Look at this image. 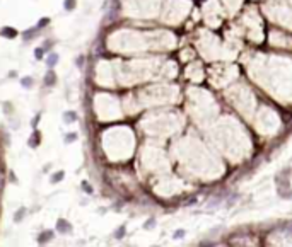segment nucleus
I'll use <instances>...</instances> for the list:
<instances>
[{"label":"nucleus","mask_w":292,"mask_h":247,"mask_svg":"<svg viewBox=\"0 0 292 247\" xmlns=\"http://www.w3.org/2000/svg\"><path fill=\"white\" fill-rule=\"evenodd\" d=\"M75 7V0H65V9L67 10H73Z\"/></svg>","instance_id":"8"},{"label":"nucleus","mask_w":292,"mask_h":247,"mask_svg":"<svg viewBox=\"0 0 292 247\" xmlns=\"http://www.w3.org/2000/svg\"><path fill=\"white\" fill-rule=\"evenodd\" d=\"M62 179H63V172L60 171V172H56V174L51 177V182H58V181H62Z\"/></svg>","instance_id":"7"},{"label":"nucleus","mask_w":292,"mask_h":247,"mask_svg":"<svg viewBox=\"0 0 292 247\" xmlns=\"http://www.w3.org/2000/svg\"><path fill=\"white\" fill-rule=\"evenodd\" d=\"M75 138H77V135H75V133H70V135H68V136L65 138V142L68 143V142H72V140H75Z\"/></svg>","instance_id":"9"},{"label":"nucleus","mask_w":292,"mask_h":247,"mask_svg":"<svg viewBox=\"0 0 292 247\" xmlns=\"http://www.w3.org/2000/svg\"><path fill=\"white\" fill-rule=\"evenodd\" d=\"M56 229H58V232H62V234H68L70 223H68V222H65V220H58V223H56Z\"/></svg>","instance_id":"1"},{"label":"nucleus","mask_w":292,"mask_h":247,"mask_svg":"<svg viewBox=\"0 0 292 247\" xmlns=\"http://www.w3.org/2000/svg\"><path fill=\"white\" fill-rule=\"evenodd\" d=\"M56 61H58V55L56 53H50L48 56H46V65L51 68V67H55L56 65Z\"/></svg>","instance_id":"2"},{"label":"nucleus","mask_w":292,"mask_h":247,"mask_svg":"<svg viewBox=\"0 0 292 247\" xmlns=\"http://www.w3.org/2000/svg\"><path fill=\"white\" fill-rule=\"evenodd\" d=\"M82 186H84V189H85V191H89V193H91V191H92V189H91V186H89V184H85V182H84V184H82Z\"/></svg>","instance_id":"13"},{"label":"nucleus","mask_w":292,"mask_h":247,"mask_svg":"<svg viewBox=\"0 0 292 247\" xmlns=\"http://www.w3.org/2000/svg\"><path fill=\"white\" fill-rule=\"evenodd\" d=\"M24 213H26V210H24V208H21V210H19L17 213H15L14 220H15V222H21V220H22V217H24Z\"/></svg>","instance_id":"6"},{"label":"nucleus","mask_w":292,"mask_h":247,"mask_svg":"<svg viewBox=\"0 0 292 247\" xmlns=\"http://www.w3.org/2000/svg\"><path fill=\"white\" fill-rule=\"evenodd\" d=\"M22 85H24V87H29V85H31V78H29V77H26V78L22 80Z\"/></svg>","instance_id":"10"},{"label":"nucleus","mask_w":292,"mask_h":247,"mask_svg":"<svg viewBox=\"0 0 292 247\" xmlns=\"http://www.w3.org/2000/svg\"><path fill=\"white\" fill-rule=\"evenodd\" d=\"M41 56H43V49L38 48V49H36V58H41Z\"/></svg>","instance_id":"11"},{"label":"nucleus","mask_w":292,"mask_h":247,"mask_svg":"<svg viewBox=\"0 0 292 247\" xmlns=\"http://www.w3.org/2000/svg\"><path fill=\"white\" fill-rule=\"evenodd\" d=\"M38 121H39V116H36V118H34V121H32L31 124H32V126H36V124H38Z\"/></svg>","instance_id":"14"},{"label":"nucleus","mask_w":292,"mask_h":247,"mask_svg":"<svg viewBox=\"0 0 292 247\" xmlns=\"http://www.w3.org/2000/svg\"><path fill=\"white\" fill-rule=\"evenodd\" d=\"M63 119H65V123H73V121H77V114L73 111H67L63 114Z\"/></svg>","instance_id":"3"},{"label":"nucleus","mask_w":292,"mask_h":247,"mask_svg":"<svg viewBox=\"0 0 292 247\" xmlns=\"http://www.w3.org/2000/svg\"><path fill=\"white\" fill-rule=\"evenodd\" d=\"M39 143V131H34V140H32V136L29 138V145L31 147H36Z\"/></svg>","instance_id":"5"},{"label":"nucleus","mask_w":292,"mask_h":247,"mask_svg":"<svg viewBox=\"0 0 292 247\" xmlns=\"http://www.w3.org/2000/svg\"><path fill=\"white\" fill-rule=\"evenodd\" d=\"M123 234H125V227H121V229L118 230V234H116V237H121Z\"/></svg>","instance_id":"12"},{"label":"nucleus","mask_w":292,"mask_h":247,"mask_svg":"<svg viewBox=\"0 0 292 247\" xmlns=\"http://www.w3.org/2000/svg\"><path fill=\"white\" fill-rule=\"evenodd\" d=\"M44 84L46 85H53L55 84V73L53 72H48V75L44 77Z\"/></svg>","instance_id":"4"}]
</instances>
